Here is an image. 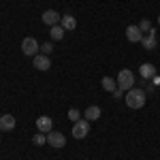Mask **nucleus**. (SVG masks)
Masks as SVG:
<instances>
[{
  "label": "nucleus",
  "mask_w": 160,
  "mask_h": 160,
  "mask_svg": "<svg viewBox=\"0 0 160 160\" xmlns=\"http://www.w3.org/2000/svg\"><path fill=\"white\" fill-rule=\"evenodd\" d=\"M145 105V92L141 88H132L126 92V107L130 109H141Z\"/></svg>",
  "instance_id": "obj_1"
},
{
  "label": "nucleus",
  "mask_w": 160,
  "mask_h": 160,
  "mask_svg": "<svg viewBox=\"0 0 160 160\" xmlns=\"http://www.w3.org/2000/svg\"><path fill=\"white\" fill-rule=\"evenodd\" d=\"M115 81H118V88H120L122 92H128V90L135 88V73H132L130 68H124V71H120V75L115 77Z\"/></svg>",
  "instance_id": "obj_2"
},
{
  "label": "nucleus",
  "mask_w": 160,
  "mask_h": 160,
  "mask_svg": "<svg viewBox=\"0 0 160 160\" xmlns=\"http://www.w3.org/2000/svg\"><path fill=\"white\" fill-rule=\"evenodd\" d=\"M22 51H24V56L34 58L37 53H41V45H38V41L34 37H26L24 41H22Z\"/></svg>",
  "instance_id": "obj_3"
},
{
  "label": "nucleus",
  "mask_w": 160,
  "mask_h": 160,
  "mask_svg": "<svg viewBox=\"0 0 160 160\" xmlns=\"http://www.w3.org/2000/svg\"><path fill=\"white\" fill-rule=\"evenodd\" d=\"M73 139H86L88 132H90V122L88 120H77L73 122Z\"/></svg>",
  "instance_id": "obj_4"
},
{
  "label": "nucleus",
  "mask_w": 160,
  "mask_h": 160,
  "mask_svg": "<svg viewBox=\"0 0 160 160\" xmlns=\"http://www.w3.org/2000/svg\"><path fill=\"white\" fill-rule=\"evenodd\" d=\"M47 143H49L53 149H62L64 145H66V137L62 135V132L51 130V132H47Z\"/></svg>",
  "instance_id": "obj_5"
},
{
  "label": "nucleus",
  "mask_w": 160,
  "mask_h": 160,
  "mask_svg": "<svg viewBox=\"0 0 160 160\" xmlns=\"http://www.w3.org/2000/svg\"><path fill=\"white\" fill-rule=\"evenodd\" d=\"M43 24H47L51 28V26H56V24H60V19H62V15L58 11H53V9H47V11L43 13Z\"/></svg>",
  "instance_id": "obj_6"
},
{
  "label": "nucleus",
  "mask_w": 160,
  "mask_h": 160,
  "mask_svg": "<svg viewBox=\"0 0 160 160\" xmlns=\"http://www.w3.org/2000/svg\"><path fill=\"white\" fill-rule=\"evenodd\" d=\"M32 64H34V68H37V71H49V68H51L49 56H43V53H37V56H34V60H32Z\"/></svg>",
  "instance_id": "obj_7"
},
{
  "label": "nucleus",
  "mask_w": 160,
  "mask_h": 160,
  "mask_svg": "<svg viewBox=\"0 0 160 160\" xmlns=\"http://www.w3.org/2000/svg\"><path fill=\"white\" fill-rule=\"evenodd\" d=\"M37 128H38V132H51L53 130V120H51L49 115H41L37 120Z\"/></svg>",
  "instance_id": "obj_8"
},
{
  "label": "nucleus",
  "mask_w": 160,
  "mask_h": 160,
  "mask_svg": "<svg viewBox=\"0 0 160 160\" xmlns=\"http://www.w3.org/2000/svg\"><path fill=\"white\" fill-rule=\"evenodd\" d=\"M141 43H143V47H145L148 51H152L154 47H158V41H156V30L145 32V34H143V38H141Z\"/></svg>",
  "instance_id": "obj_9"
},
{
  "label": "nucleus",
  "mask_w": 160,
  "mask_h": 160,
  "mask_svg": "<svg viewBox=\"0 0 160 160\" xmlns=\"http://www.w3.org/2000/svg\"><path fill=\"white\" fill-rule=\"evenodd\" d=\"M15 115H9V113H7V115H0V130H2V132H9V130H13V128H15Z\"/></svg>",
  "instance_id": "obj_10"
},
{
  "label": "nucleus",
  "mask_w": 160,
  "mask_h": 160,
  "mask_svg": "<svg viewBox=\"0 0 160 160\" xmlns=\"http://www.w3.org/2000/svg\"><path fill=\"white\" fill-rule=\"evenodd\" d=\"M126 38H128L130 43H141L143 32L139 30V26H128V28H126Z\"/></svg>",
  "instance_id": "obj_11"
},
{
  "label": "nucleus",
  "mask_w": 160,
  "mask_h": 160,
  "mask_svg": "<svg viewBox=\"0 0 160 160\" xmlns=\"http://www.w3.org/2000/svg\"><path fill=\"white\" fill-rule=\"evenodd\" d=\"M100 113H102V111H100L98 105H90V107L83 111V120H88V122H96V120L100 118Z\"/></svg>",
  "instance_id": "obj_12"
},
{
  "label": "nucleus",
  "mask_w": 160,
  "mask_h": 160,
  "mask_svg": "<svg viewBox=\"0 0 160 160\" xmlns=\"http://www.w3.org/2000/svg\"><path fill=\"white\" fill-rule=\"evenodd\" d=\"M139 75H141L145 81H148V79L152 81V77L156 75V66H154V64H149V62H145V64H141V66H139Z\"/></svg>",
  "instance_id": "obj_13"
},
{
  "label": "nucleus",
  "mask_w": 160,
  "mask_h": 160,
  "mask_svg": "<svg viewBox=\"0 0 160 160\" xmlns=\"http://www.w3.org/2000/svg\"><path fill=\"white\" fill-rule=\"evenodd\" d=\"M60 26L64 28V30H75L77 28V19H75V15H71V13H64L60 19Z\"/></svg>",
  "instance_id": "obj_14"
},
{
  "label": "nucleus",
  "mask_w": 160,
  "mask_h": 160,
  "mask_svg": "<svg viewBox=\"0 0 160 160\" xmlns=\"http://www.w3.org/2000/svg\"><path fill=\"white\" fill-rule=\"evenodd\" d=\"M100 83H102V90H105V92H109V94H113V92L118 90V81H115L113 77H102V79H100Z\"/></svg>",
  "instance_id": "obj_15"
},
{
  "label": "nucleus",
  "mask_w": 160,
  "mask_h": 160,
  "mask_svg": "<svg viewBox=\"0 0 160 160\" xmlns=\"http://www.w3.org/2000/svg\"><path fill=\"white\" fill-rule=\"evenodd\" d=\"M64 32H66V30H64L60 24L51 26V28H49V37H51V41H62V38H64Z\"/></svg>",
  "instance_id": "obj_16"
},
{
  "label": "nucleus",
  "mask_w": 160,
  "mask_h": 160,
  "mask_svg": "<svg viewBox=\"0 0 160 160\" xmlns=\"http://www.w3.org/2000/svg\"><path fill=\"white\" fill-rule=\"evenodd\" d=\"M32 143H34L37 148H43V145L47 143V135H45V132H37V135L32 137Z\"/></svg>",
  "instance_id": "obj_17"
},
{
  "label": "nucleus",
  "mask_w": 160,
  "mask_h": 160,
  "mask_svg": "<svg viewBox=\"0 0 160 160\" xmlns=\"http://www.w3.org/2000/svg\"><path fill=\"white\" fill-rule=\"evenodd\" d=\"M68 120H71V122H77V120H81V111L79 109H68Z\"/></svg>",
  "instance_id": "obj_18"
},
{
  "label": "nucleus",
  "mask_w": 160,
  "mask_h": 160,
  "mask_svg": "<svg viewBox=\"0 0 160 160\" xmlns=\"http://www.w3.org/2000/svg\"><path fill=\"white\" fill-rule=\"evenodd\" d=\"M139 30H141L143 34H145V32H149V30H152V22H149V19H141V24H139Z\"/></svg>",
  "instance_id": "obj_19"
},
{
  "label": "nucleus",
  "mask_w": 160,
  "mask_h": 160,
  "mask_svg": "<svg viewBox=\"0 0 160 160\" xmlns=\"http://www.w3.org/2000/svg\"><path fill=\"white\" fill-rule=\"evenodd\" d=\"M51 51H53V45H51V43H43V45H41V53H43V56H49Z\"/></svg>",
  "instance_id": "obj_20"
},
{
  "label": "nucleus",
  "mask_w": 160,
  "mask_h": 160,
  "mask_svg": "<svg viewBox=\"0 0 160 160\" xmlns=\"http://www.w3.org/2000/svg\"><path fill=\"white\" fill-rule=\"evenodd\" d=\"M124 94H126V92H122V90H120V88H118V90H115V92H113V98H122Z\"/></svg>",
  "instance_id": "obj_21"
},
{
  "label": "nucleus",
  "mask_w": 160,
  "mask_h": 160,
  "mask_svg": "<svg viewBox=\"0 0 160 160\" xmlns=\"http://www.w3.org/2000/svg\"><path fill=\"white\" fill-rule=\"evenodd\" d=\"M152 83H154V86H160V75H158V73L152 77Z\"/></svg>",
  "instance_id": "obj_22"
},
{
  "label": "nucleus",
  "mask_w": 160,
  "mask_h": 160,
  "mask_svg": "<svg viewBox=\"0 0 160 160\" xmlns=\"http://www.w3.org/2000/svg\"><path fill=\"white\" fill-rule=\"evenodd\" d=\"M158 24H160V15H158Z\"/></svg>",
  "instance_id": "obj_23"
},
{
  "label": "nucleus",
  "mask_w": 160,
  "mask_h": 160,
  "mask_svg": "<svg viewBox=\"0 0 160 160\" xmlns=\"http://www.w3.org/2000/svg\"><path fill=\"white\" fill-rule=\"evenodd\" d=\"M0 132H2V130H0Z\"/></svg>",
  "instance_id": "obj_24"
}]
</instances>
